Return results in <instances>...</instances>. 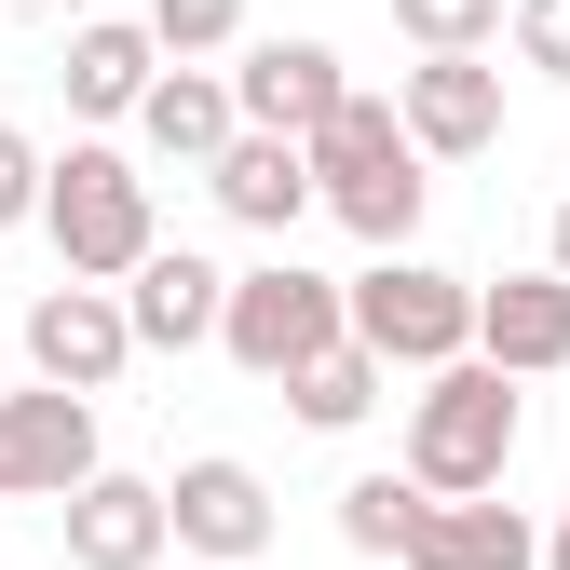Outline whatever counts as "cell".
Here are the masks:
<instances>
[{"label": "cell", "mask_w": 570, "mask_h": 570, "mask_svg": "<svg viewBox=\"0 0 570 570\" xmlns=\"http://www.w3.org/2000/svg\"><path fill=\"white\" fill-rule=\"evenodd\" d=\"M435 150L407 136V109H381V96H340L326 122H313V177H326V218L340 232H367V245H407L421 232V177Z\"/></svg>", "instance_id": "6da1fadb"}, {"label": "cell", "mask_w": 570, "mask_h": 570, "mask_svg": "<svg viewBox=\"0 0 570 570\" xmlns=\"http://www.w3.org/2000/svg\"><path fill=\"white\" fill-rule=\"evenodd\" d=\"M503 462H517V367H489V353L421 367V394H407V475L421 489H503Z\"/></svg>", "instance_id": "7a4b0ae2"}, {"label": "cell", "mask_w": 570, "mask_h": 570, "mask_svg": "<svg viewBox=\"0 0 570 570\" xmlns=\"http://www.w3.org/2000/svg\"><path fill=\"white\" fill-rule=\"evenodd\" d=\"M326 340H353V285H326V272H299V258H258V272H232L218 353H232L245 381H299Z\"/></svg>", "instance_id": "3957f363"}, {"label": "cell", "mask_w": 570, "mask_h": 570, "mask_svg": "<svg viewBox=\"0 0 570 570\" xmlns=\"http://www.w3.org/2000/svg\"><path fill=\"white\" fill-rule=\"evenodd\" d=\"M353 340L421 381V367H449V353H475V285L435 272V258H407V245H381L353 272Z\"/></svg>", "instance_id": "277c9868"}, {"label": "cell", "mask_w": 570, "mask_h": 570, "mask_svg": "<svg viewBox=\"0 0 570 570\" xmlns=\"http://www.w3.org/2000/svg\"><path fill=\"white\" fill-rule=\"evenodd\" d=\"M41 232H55L68 272H96V285H122L136 258L164 245V232H150V177H136L122 150H68L55 190H41Z\"/></svg>", "instance_id": "5b68a950"}, {"label": "cell", "mask_w": 570, "mask_h": 570, "mask_svg": "<svg viewBox=\"0 0 570 570\" xmlns=\"http://www.w3.org/2000/svg\"><path fill=\"white\" fill-rule=\"evenodd\" d=\"M122 367H136V313H122V285L68 272V285H41V299H28V381H68V394H109Z\"/></svg>", "instance_id": "8992f818"}, {"label": "cell", "mask_w": 570, "mask_h": 570, "mask_svg": "<svg viewBox=\"0 0 570 570\" xmlns=\"http://www.w3.org/2000/svg\"><path fill=\"white\" fill-rule=\"evenodd\" d=\"M82 475H96V394L68 381L0 394V503H68Z\"/></svg>", "instance_id": "52a82bcc"}, {"label": "cell", "mask_w": 570, "mask_h": 570, "mask_svg": "<svg viewBox=\"0 0 570 570\" xmlns=\"http://www.w3.org/2000/svg\"><path fill=\"white\" fill-rule=\"evenodd\" d=\"M204 190H218V218H232V232H272V245H285V232H299L313 204H326V177H313V136H272V122H245L232 150L204 164Z\"/></svg>", "instance_id": "ba28073f"}, {"label": "cell", "mask_w": 570, "mask_h": 570, "mask_svg": "<svg viewBox=\"0 0 570 570\" xmlns=\"http://www.w3.org/2000/svg\"><path fill=\"white\" fill-rule=\"evenodd\" d=\"M394 570H543V530L503 489H421V530H407Z\"/></svg>", "instance_id": "9c48e42d"}, {"label": "cell", "mask_w": 570, "mask_h": 570, "mask_svg": "<svg viewBox=\"0 0 570 570\" xmlns=\"http://www.w3.org/2000/svg\"><path fill=\"white\" fill-rule=\"evenodd\" d=\"M394 109H407V136L435 164H475L489 136H503V68H489V55H421L394 82Z\"/></svg>", "instance_id": "30bf717a"}, {"label": "cell", "mask_w": 570, "mask_h": 570, "mask_svg": "<svg viewBox=\"0 0 570 570\" xmlns=\"http://www.w3.org/2000/svg\"><path fill=\"white\" fill-rule=\"evenodd\" d=\"M55 517H68V557H82V570H150V557L177 543V503H164L150 475H109V462L68 489Z\"/></svg>", "instance_id": "8fae6325"}, {"label": "cell", "mask_w": 570, "mask_h": 570, "mask_svg": "<svg viewBox=\"0 0 570 570\" xmlns=\"http://www.w3.org/2000/svg\"><path fill=\"white\" fill-rule=\"evenodd\" d=\"M122 313H136V353H190V340H218L232 272H218V258H190V245H150V258L122 272Z\"/></svg>", "instance_id": "7c38bea8"}, {"label": "cell", "mask_w": 570, "mask_h": 570, "mask_svg": "<svg viewBox=\"0 0 570 570\" xmlns=\"http://www.w3.org/2000/svg\"><path fill=\"white\" fill-rule=\"evenodd\" d=\"M475 353H489V367H517V381L570 367V272L543 258V272H503V285H475Z\"/></svg>", "instance_id": "4fadbf2b"}, {"label": "cell", "mask_w": 570, "mask_h": 570, "mask_svg": "<svg viewBox=\"0 0 570 570\" xmlns=\"http://www.w3.org/2000/svg\"><path fill=\"white\" fill-rule=\"evenodd\" d=\"M177 543L190 557H218V570H245V557H272V489H258V462H177Z\"/></svg>", "instance_id": "5bb4252c"}, {"label": "cell", "mask_w": 570, "mask_h": 570, "mask_svg": "<svg viewBox=\"0 0 570 570\" xmlns=\"http://www.w3.org/2000/svg\"><path fill=\"white\" fill-rule=\"evenodd\" d=\"M55 82H68V109H82V122H136V96L164 82L150 14H82V28H68V68H55Z\"/></svg>", "instance_id": "9a60e30c"}, {"label": "cell", "mask_w": 570, "mask_h": 570, "mask_svg": "<svg viewBox=\"0 0 570 570\" xmlns=\"http://www.w3.org/2000/svg\"><path fill=\"white\" fill-rule=\"evenodd\" d=\"M136 136H150L164 164H218L232 136H245V96H232V82H218V68H204V55H177L164 82L136 96Z\"/></svg>", "instance_id": "2e32d148"}, {"label": "cell", "mask_w": 570, "mask_h": 570, "mask_svg": "<svg viewBox=\"0 0 570 570\" xmlns=\"http://www.w3.org/2000/svg\"><path fill=\"white\" fill-rule=\"evenodd\" d=\"M232 96H245V122H272V136H313L353 82H340V55H326V41H258V55L232 68Z\"/></svg>", "instance_id": "e0dca14e"}, {"label": "cell", "mask_w": 570, "mask_h": 570, "mask_svg": "<svg viewBox=\"0 0 570 570\" xmlns=\"http://www.w3.org/2000/svg\"><path fill=\"white\" fill-rule=\"evenodd\" d=\"M381 381H394V367H381V353H367V340H326V353H313V367H299V381H285V407H299V421H313V435H353V421H367V407H381Z\"/></svg>", "instance_id": "ac0fdd59"}, {"label": "cell", "mask_w": 570, "mask_h": 570, "mask_svg": "<svg viewBox=\"0 0 570 570\" xmlns=\"http://www.w3.org/2000/svg\"><path fill=\"white\" fill-rule=\"evenodd\" d=\"M407 530H421V475H353V489H340V543H353V557L394 570Z\"/></svg>", "instance_id": "d6986e66"}, {"label": "cell", "mask_w": 570, "mask_h": 570, "mask_svg": "<svg viewBox=\"0 0 570 570\" xmlns=\"http://www.w3.org/2000/svg\"><path fill=\"white\" fill-rule=\"evenodd\" d=\"M394 28L421 55H489V28H503V0H394Z\"/></svg>", "instance_id": "ffe728a7"}, {"label": "cell", "mask_w": 570, "mask_h": 570, "mask_svg": "<svg viewBox=\"0 0 570 570\" xmlns=\"http://www.w3.org/2000/svg\"><path fill=\"white\" fill-rule=\"evenodd\" d=\"M150 41L164 55H232L245 41V0H150Z\"/></svg>", "instance_id": "44dd1931"}, {"label": "cell", "mask_w": 570, "mask_h": 570, "mask_svg": "<svg viewBox=\"0 0 570 570\" xmlns=\"http://www.w3.org/2000/svg\"><path fill=\"white\" fill-rule=\"evenodd\" d=\"M41 190H55V164L28 150L14 122H0V232H14V218H41Z\"/></svg>", "instance_id": "7402d4cb"}, {"label": "cell", "mask_w": 570, "mask_h": 570, "mask_svg": "<svg viewBox=\"0 0 570 570\" xmlns=\"http://www.w3.org/2000/svg\"><path fill=\"white\" fill-rule=\"evenodd\" d=\"M517 55L543 82H570V0H517Z\"/></svg>", "instance_id": "603a6c76"}, {"label": "cell", "mask_w": 570, "mask_h": 570, "mask_svg": "<svg viewBox=\"0 0 570 570\" xmlns=\"http://www.w3.org/2000/svg\"><path fill=\"white\" fill-rule=\"evenodd\" d=\"M543 258H557V272H570V204H557V232H543Z\"/></svg>", "instance_id": "cb8c5ba5"}, {"label": "cell", "mask_w": 570, "mask_h": 570, "mask_svg": "<svg viewBox=\"0 0 570 570\" xmlns=\"http://www.w3.org/2000/svg\"><path fill=\"white\" fill-rule=\"evenodd\" d=\"M543 570H570V517H557V530H543Z\"/></svg>", "instance_id": "d4e9b609"}, {"label": "cell", "mask_w": 570, "mask_h": 570, "mask_svg": "<svg viewBox=\"0 0 570 570\" xmlns=\"http://www.w3.org/2000/svg\"><path fill=\"white\" fill-rule=\"evenodd\" d=\"M55 14H109V0H55Z\"/></svg>", "instance_id": "484cf974"}]
</instances>
